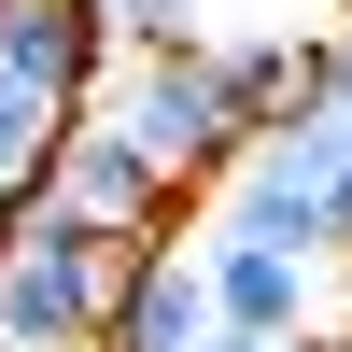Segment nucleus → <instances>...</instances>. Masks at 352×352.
I'll use <instances>...</instances> for the list:
<instances>
[{
	"instance_id": "obj_10",
	"label": "nucleus",
	"mask_w": 352,
	"mask_h": 352,
	"mask_svg": "<svg viewBox=\"0 0 352 352\" xmlns=\"http://www.w3.org/2000/svg\"><path fill=\"white\" fill-rule=\"evenodd\" d=\"M310 352H352V324H324V338H310Z\"/></svg>"
},
{
	"instance_id": "obj_5",
	"label": "nucleus",
	"mask_w": 352,
	"mask_h": 352,
	"mask_svg": "<svg viewBox=\"0 0 352 352\" xmlns=\"http://www.w3.org/2000/svg\"><path fill=\"white\" fill-rule=\"evenodd\" d=\"M212 338H226V310H212V254L155 226V240L127 254V296H113V338H99V352H212Z\"/></svg>"
},
{
	"instance_id": "obj_2",
	"label": "nucleus",
	"mask_w": 352,
	"mask_h": 352,
	"mask_svg": "<svg viewBox=\"0 0 352 352\" xmlns=\"http://www.w3.org/2000/svg\"><path fill=\"white\" fill-rule=\"evenodd\" d=\"M99 113H113V127H127L184 197H226V169L254 155V127H240V99H226L212 43H197V56H127V85H113Z\"/></svg>"
},
{
	"instance_id": "obj_8",
	"label": "nucleus",
	"mask_w": 352,
	"mask_h": 352,
	"mask_svg": "<svg viewBox=\"0 0 352 352\" xmlns=\"http://www.w3.org/2000/svg\"><path fill=\"white\" fill-rule=\"evenodd\" d=\"M324 226H338V268H352V99H324Z\"/></svg>"
},
{
	"instance_id": "obj_6",
	"label": "nucleus",
	"mask_w": 352,
	"mask_h": 352,
	"mask_svg": "<svg viewBox=\"0 0 352 352\" xmlns=\"http://www.w3.org/2000/svg\"><path fill=\"white\" fill-rule=\"evenodd\" d=\"M71 127H85L71 99H43V85L0 71V197H43V184H56V155H71Z\"/></svg>"
},
{
	"instance_id": "obj_3",
	"label": "nucleus",
	"mask_w": 352,
	"mask_h": 352,
	"mask_svg": "<svg viewBox=\"0 0 352 352\" xmlns=\"http://www.w3.org/2000/svg\"><path fill=\"white\" fill-rule=\"evenodd\" d=\"M212 310L240 338H324L338 324V254H296V240H254V226H212Z\"/></svg>"
},
{
	"instance_id": "obj_1",
	"label": "nucleus",
	"mask_w": 352,
	"mask_h": 352,
	"mask_svg": "<svg viewBox=\"0 0 352 352\" xmlns=\"http://www.w3.org/2000/svg\"><path fill=\"white\" fill-rule=\"evenodd\" d=\"M127 254L141 240L85 226L71 197H28L14 268H0V352H99L113 338V296H127Z\"/></svg>"
},
{
	"instance_id": "obj_4",
	"label": "nucleus",
	"mask_w": 352,
	"mask_h": 352,
	"mask_svg": "<svg viewBox=\"0 0 352 352\" xmlns=\"http://www.w3.org/2000/svg\"><path fill=\"white\" fill-rule=\"evenodd\" d=\"M43 197H71V212H85V226H113V240L184 226V184H169V169L141 155L113 113H85V127H71V155H56V184H43Z\"/></svg>"
},
{
	"instance_id": "obj_9",
	"label": "nucleus",
	"mask_w": 352,
	"mask_h": 352,
	"mask_svg": "<svg viewBox=\"0 0 352 352\" xmlns=\"http://www.w3.org/2000/svg\"><path fill=\"white\" fill-rule=\"evenodd\" d=\"M14 226H28V197H0V268H14Z\"/></svg>"
},
{
	"instance_id": "obj_11",
	"label": "nucleus",
	"mask_w": 352,
	"mask_h": 352,
	"mask_svg": "<svg viewBox=\"0 0 352 352\" xmlns=\"http://www.w3.org/2000/svg\"><path fill=\"white\" fill-rule=\"evenodd\" d=\"M338 324H352V268H338Z\"/></svg>"
},
{
	"instance_id": "obj_7",
	"label": "nucleus",
	"mask_w": 352,
	"mask_h": 352,
	"mask_svg": "<svg viewBox=\"0 0 352 352\" xmlns=\"http://www.w3.org/2000/svg\"><path fill=\"white\" fill-rule=\"evenodd\" d=\"M113 43L127 56H197L212 28H197V0H113Z\"/></svg>"
}]
</instances>
